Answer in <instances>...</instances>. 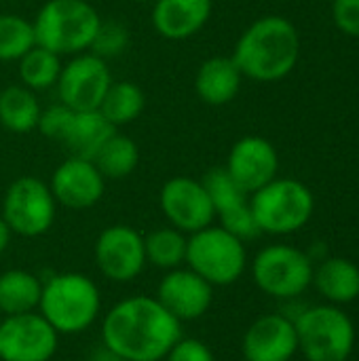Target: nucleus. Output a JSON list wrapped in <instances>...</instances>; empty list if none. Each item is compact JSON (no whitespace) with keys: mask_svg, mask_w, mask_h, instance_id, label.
<instances>
[{"mask_svg":"<svg viewBox=\"0 0 359 361\" xmlns=\"http://www.w3.org/2000/svg\"><path fill=\"white\" fill-rule=\"evenodd\" d=\"M182 338V324L154 296H129L104 317L102 343L121 361H163Z\"/></svg>","mask_w":359,"mask_h":361,"instance_id":"f257e3e1","label":"nucleus"},{"mask_svg":"<svg viewBox=\"0 0 359 361\" xmlns=\"http://www.w3.org/2000/svg\"><path fill=\"white\" fill-rule=\"evenodd\" d=\"M300 55V36L296 25L279 15L256 19L237 40L233 59L243 76L258 82L286 78Z\"/></svg>","mask_w":359,"mask_h":361,"instance_id":"f03ea898","label":"nucleus"},{"mask_svg":"<svg viewBox=\"0 0 359 361\" xmlns=\"http://www.w3.org/2000/svg\"><path fill=\"white\" fill-rule=\"evenodd\" d=\"M102 311L99 288L83 273H59L42 283L38 313L57 334H80Z\"/></svg>","mask_w":359,"mask_h":361,"instance_id":"7ed1b4c3","label":"nucleus"},{"mask_svg":"<svg viewBox=\"0 0 359 361\" xmlns=\"http://www.w3.org/2000/svg\"><path fill=\"white\" fill-rule=\"evenodd\" d=\"M32 23L36 44L72 57L91 49L102 17L87 0H47Z\"/></svg>","mask_w":359,"mask_h":361,"instance_id":"20e7f679","label":"nucleus"},{"mask_svg":"<svg viewBox=\"0 0 359 361\" xmlns=\"http://www.w3.org/2000/svg\"><path fill=\"white\" fill-rule=\"evenodd\" d=\"M298 351L307 361H347L355 347V326L336 305L307 307L296 319Z\"/></svg>","mask_w":359,"mask_h":361,"instance_id":"39448f33","label":"nucleus"},{"mask_svg":"<svg viewBox=\"0 0 359 361\" xmlns=\"http://www.w3.org/2000/svg\"><path fill=\"white\" fill-rule=\"evenodd\" d=\"M252 214L260 233L292 235L300 231L315 212V197L298 180L275 178L250 199Z\"/></svg>","mask_w":359,"mask_h":361,"instance_id":"423d86ee","label":"nucleus"},{"mask_svg":"<svg viewBox=\"0 0 359 361\" xmlns=\"http://www.w3.org/2000/svg\"><path fill=\"white\" fill-rule=\"evenodd\" d=\"M186 264L212 288H226L245 273L248 252L241 239L212 224L188 235Z\"/></svg>","mask_w":359,"mask_h":361,"instance_id":"0eeeda50","label":"nucleus"},{"mask_svg":"<svg viewBox=\"0 0 359 361\" xmlns=\"http://www.w3.org/2000/svg\"><path fill=\"white\" fill-rule=\"evenodd\" d=\"M313 262L292 245H269L252 262V277L260 292L277 300H296L313 283Z\"/></svg>","mask_w":359,"mask_h":361,"instance_id":"6e6552de","label":"nucleus"},{"mask_svg":"<svg viewBox=\"0 0 359 361\" xmlns=\"http://www.w3.org/2000/svg\"><path fill=\"white\" fill-rule=\"evenodd\" d=\"M55 214L57 201L49 184L34 176H21L6 188L0 216L13 235L34 239L49 233L55 222Z\"/></svg>","mask_w":359,"mask_h":361,"instance_id":"1a4fd4ad","label":"nucleus"},{"mask_svg":"<svg viewBox=\"0 0 359 361\" xmlns=\"http://www.w3.org/2000/svg\"><path fill=\"white\" fill-rule=\"evenodd\" d=\"M112 85V74L106 66V59L85 51L72 55L59 72L57 95L59 102L76 112L97 110L108 87Z\"/></svg>","mask_w":359,"mask_h":361,"instance_id":"9d476101","label":"nucleus"},{"mask_svg":"<svg viewBox=\"0 0 359 361\" xmlns=\"http://www.w3.org/2000/svg\"><path fill=\"white\" fill-rule=\"evenodd\" d=\"M57 345L59 334L36 311L8 315L0 322L2 361H51Z\"/></svg>","mask_w":359,"mask_h":361,"instance_id":"9b49d317","label":"nucleus"},{"mask_svg":"<svg viewBox=\"0 0 359 361\" xmlns=\"http://www.w3.org/2000/svg\"><path fill=\"white\" fill-rule=\"evenodd\" d=\"M93 256L99 273L116 283L133 281L148 264L144 235L127 224H112L104 228L95 239Z\"/></svg>","mask_w":359,"mask_h":361,"instance_id":"f8f14e48","label":"nucleus"},{"mask_svg":"<svg viewBox=\"0 0 359 361\" xmlns=\"http://www.w3.org/2000/svg\"><path fill=\"white\" fill-rule=\"evenodd\" d=\"M159 205L169 226L193 235L201 228L212 226L216 212L212 199L201 180L188 176L169 178L159 192Z\"/></svg>","mask_w":359,"mask_h":361,"instance_id":"ddd939ff","label":"nucleus"},{"mask_svg":"<svg viewBox=\"0 0 359 361\" xmlns=\"http://www.w3.org/2000/svg\"><path fill=\"white\" fill-rule=\"evenodd\" d=\"M201 182L212 199L216 218H220V226L224 231H229L241 241H250L260 235V228L250 207L248 192L239 188V184L229 176L224 167H212L201 178Z\"/></svg>","mask_w":359,"mask_h":361,"instance_id":"4468645a","label":"nucleus"},{"mask_svg":"<svg viewBox=\"0 0 359 361\" xmlns=\"http://www.w3.org/2000/svg\"><path fill=\"white\" fill-rule=\"evenodd\" d=\"M49 188L57 205L80 212L102 201L106 192V178L99 173L93 161L80 157H68L53 171Z\"/></svg>","mask_w":359,"mask_h":361,"instance_id":"2eb2a0df","label":"nucleus"},{"mask_svg":"<svg viewBox=\"0 0 359 361\" xmlns=\"http://www.w3.org/2000/svg\"><path fill=\"white\" fill-rule=\"evenodd\" d=\"M224 169L241 190L254 195L277 178L279 157L269 140L260 135H245L233 144Z\"/></svg>","mask_w":359,"mask_h":361,"instance_id":"dca6fc26","label":"nucleus"},{"mask_svg":"<svg viewBox=\"0 0 359 361\" xmlns=\"http://www.w3.org/2000/svg\"><path fill=\"white\" fill-rule=\"evenodd\" d=\"M180 324L203 317L214 300V288L190 269L167 271L154 296Z\"/></svg>","mask_w":359,"mask_h":361,"instance_id":"f3484780","label":"nucleus"},{"mask_svg":"<svg viewBox=\"0 0 359 361\" xmlns=\"http://www.w3.org/2000/svg\"><path fill=\"white\" fill-rule=\"evenodd\" d=\"M245 361H290L298 353L296 328L284 313L258 317L243 334Z\"/></svg>","mask_w":359,"mask_h":361,"instance_id":"a211bd4d","label":"nucleus"},{"mask_svg":"<svg viewBox=\"0 0 359 361\" xmlns=\"http://www.w3.org/2000/svg\"><path fill=\"white\" fill-rule=\"evenodd\" d=\"M214 0H154L150 21L165 40H188L199 34L212 17Z\"/></svg>","mask_w":359,"mask_h":361,"instance_id":"6ab92c4d","label":"nucleus"},{"mask_svg":"<svg viewBox=\"0 0 359 361\" xmlns=\"http://www.w3.org/2000/svg\"><path fill=\"white\" fill-rule=\"evenodd\" d=\"M243 74L233 57L214 55L205 59L195 74V93L207 106L231 104L241 89Z\"/></svg>","mask_w":359,"mask_h":361,"instance_id":"aec40b11","label":"nucleus"},{"mask_svg":"<svg viewBox=\"0 0 359 361\" xmlns=\"http://www.w3.org/2000/svg\"><path fill=\"white\" fill-rule=\"evenodd\" d=\"M317 292L330 305H349L359 298V267L341 256H328L313 271Z\"/></svg>","mask_w":359,"mask_h":361,"instance_id":"412c9836","label":"nucleus"},{"mask_svg":"<svg viewBox=\"0 0 359 361\" xmlns=\"http://www.w3.org/2000/svg\"><path fill=\"white\" fill-rule=\"evenodd\" d=\"M118 129H114L99 110H85L74 112L70 129L63 137V146L72 150L70 157H80L93 161L97 150L106 144V140Z\"/></svg>","mask_w":359,"mask_h":361,"instance_id":"4be33fe9","label":"nucleus"},{"mask_svg":"<svg viewBox=\"0 0 359 361\" xmlns=\"http://www.w3.org/2000/svg\"><path fill=\"white\" fill-rule=\"evenodd\" d=\"M36 93L23 85H8L0 91V125L17 135L36 129L40 118Z\"/></svg>","mask_w":359,"mask_h":361,"instance_id":"5701e85b","label":"nucleus"},{"mask_svg":"<svg viewBox=\"0 0 359 361\" xmlns=\"http://www.w3.org/2000/svg\"><path fill=\"white\" fill-rule=\"evenodd\" d=\"M42 281L21 269L0 273V313L4 317L38 311Z\"/></svg>","mask_w":359,"mask_h":361,"instance_id":"b1692460","label":"nucleus"},{"mask_svg":"<svg viewBox=\"0 0 359 361\" xmlns=\"http://www.w3.org/2000/svg\"><path fill=\"white\" fill-rule=\"evenodd\" d=\"M144 108H146V95L135 82L112 80L97 110L114 129H121L133 123L144 112Z\"/></svg>","mask_w":359,"mask_h":361,"instance_id":"393cba45","label":"nucleus"},{"mask_svg":"<svg viewBox=\"0 0 359 361\" xmlns=\"http://www.w3.org/2000/svg\"><path fill=\"white\" fill-rule=\"evenodd\" d=\"M93 163L104 178L121 180V178L131 176L138 169L140 148L129 135L114 131L106 140V144L97 150V154L93 157Z\"/></svg>","mask_w":359,"mask_h":361,"instance_id":"a878e982","label":"nucleus"},{"mask_svg":"<svg viewBox=\"0 0 359 361\" xmlns=\"http://www.w3.org/2000/svg\"><path fill=\"white\" fill-rule=\"evenodd\" d=\"M186 245L188 235L174 226H163L144 237V250H146V262L163 269L174 271L186 264Z\"/></svg>","mask_w":359,"mask_h":361,"instance_id":"bb28decb","label":"nucleus"},{"mask_svg":"<svg viewBox=\"0 0 359 361\" xmlns=\"http://www.w3.org/2000/svg\"><path fill=\"white\" fill-rule=\"evenodd\" d=\"M19 80L23 87L36 91H47L57 85L61 72V57L40 44H34L19 61Z\"/></svg>","mask_w":359,"mask_h":361,"instance_id":"cd10ccee","label":"nucleus"},{"mask_svg":"<svg viewBox=\"0 0 359 361\" xmlns=\"http://www.w3.org/2000/svg\"><path fill=\"white\" fill-rule=\"evenodd\" d=\"M36 44L34 23L17 13H0V61H19Z\"/></svg>","mask_w":359,"mask_h":361,"instance_id":"c85d7f7f","label":"nucleus"},{"mask_svg":"<svg viewBox=\"0 0 359 361\" xmlns=\"http://www.w3.org/2000/svg\"><path fill=\"white\" fill-rule=\"evenodd\" d=\"M127 47H129L127 25L121 21H114V19H102L89 51L99 55L102 59H108V57L121 55Z\"/></svg>","mask_w":359,"mask_h":361,"instance_id":"c756f323","label":"nucleus"},{"mask_svg":"<svg viewBox=\"0 0 359 361\" xmlns=\"http://www.w3.org/2000/svg\"><path fill=\"white\" fill-rule=\"evenodd\" d=\"M74 112L72 108L63 106L61 102L55 104V106H49L44 110H40V118H38V125L36 129L47 137V140H53V142H63L68 129H70V123L74 118Z\"/></svg>","mask_w":359,"mask_h":361,"instance_id":"7c9ffc66","label":"nucleus"},{"mask_svg":"<svg viewBox=\"0 0 359 361\" xmlns=\"http://www.w3.org/2000/svg\"><path fill=\"white\" fill-rule=\"evenodd\" d=\"M163 361H216V357L203 341L180 338Z\"/></svg>","mask_w":359,"mask_h":361,"instance_id":"2f4dec72","label":"nucleus"},{"mask_svg":"<svg viewBox=\"0 0 359 361\" xmlns=\"http://www.w3.org/2000/svg\"><path fill=\"white\" fill-rule=\"evenodd\" d=\"M336 27L347 36H359V0H332Z\"/></svg>","mask_w":359,"mask_h":361,"instance_id":"473e14b6","label":"nucleus"},{"mask_svg":"<svg viewBox=\"0 0 359 361\" xmlns=\"http://www.w3.org/2000/svg\"><path fill=\"white\" fill-rule=\"evenodd\" d=\"M11 237H13V231L8 228V224L2 220V216H0V254L2 252H6V247H8V243H11Z\"/></svg>","mask_w":359,"mask_h":361,"instance_id":"72a5a7b5","label":"nucleus"},{"mask_svg":"<svg viewBox=\"0 0 359 361\" xmlns=\"http://www.w3.org/2000/svg\"><path fill=\"white\" fill-rule=\"evenodd\" d=\"M93 361H121V360H118V357H116L114 353H110V351H108L106 347H102V351H99V353H97V355L93 357Z\"/></svg>","mask_w":359,"mask_h":361,"instance_id":"f704fd0d","label":"nucleus"},{"mask_svg":"<svg viewBox=\"0 0 359 361\" xmlns=\"http://www.w3.org/2000/svg\"><path fill=\"white\" fill-rule=\"evenodd\" d=\"M2 317H4V315H2V313H0V322H2Z\"/></svg>","mask_w":359,"mask_h":361,"instance_id":"c9c22d12","label":"nucleus"},{"mask_svg":"<svg viewBox=\"0 0 359 361\" xmlns=\"http://www.w3.org/2000/svg\"><path fill=\"white\" fill-rule=\"evenodd\" d=\"M0 361H2V360H0Z\"/></svg>","mask_w":359,"mask_h":361,"instance_id":"e433bc0d","label":"nucleus"}]
</instances>
